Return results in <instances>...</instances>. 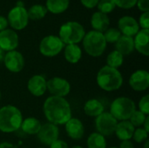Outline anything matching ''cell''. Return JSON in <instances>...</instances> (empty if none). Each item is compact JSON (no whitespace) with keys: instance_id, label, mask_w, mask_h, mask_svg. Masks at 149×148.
I'll return each instance as SVG.
<instances>
[{"instance_id":"5","label":"cell","mask_w":149,"mask_h":148,"mask_svg":"<svg viewBox=\"0 0 149 148\" xmlns=\"http://www.w3.org/2000/svg\"><path fill=\"white\" fill-rule=\"evenodd\" d=\"M82 42L85 51L93 58L101 56L104 53L107 44L103 33L96 31H90L86 33Z\"/></svg>"},{"instance_id":"35","label":"cell","mask_w":149,"mask_h":148,"mask_svg":"<svg viewBox=\"0 0 149 148\" xmlns=\"http://www.w3.org/2000/svg\"><path fill=\"white\" fill-rule=\"evenodd\" d=\"M138 24L142 29L149 30V11L144 12L141 15Z\"/></svg>"},{"instance_id":"28","label":"cell","mask_w":149,"mask_h":148,"mask_svg":"<svg viewBox=\"0 0 149 148\" xmlns=\"http://www.w3.org/2000/svg\"><path fill=\"white\" fill-rule=\"evenodd\" d=\"M123 62H124V56L116 50L111 51L107 55V65L109 67L118 69L119 67H120L123 65Z\"/></svg>"},{"instance_id":"42","label":"cell","mask_w":149,"mask_h":148,"mask_svg":"<svg viewBox=\"0 0 149 148\" xmlns=\"http://www.w3.org/2000/svg\"><path fill=\"white\" fill-rule=\"evenodd\" d=\"M144 126L143 128L148 133L149 132V118L148 117H147V119H146V120H145V122H144V124H143V126Z\"/></svg>"},{"instance_id":"44","label":"cell","mask_w":149,"mask_h":148,"mask_svg":"<svg viewBox=\"0 0 149 148\" xmlns=\"http://www.w3.org/2000/svg\"><path fill=\"white\" fill-rule=\"evenodd\" d=\"M144 148H149V142L148 140H147L145 142H144Z\"/></svg>"},{"instance_id":"30","label":"cell","mask_w":149,"mask_h":148,"mask_svg":"<svg viewBox=\"0 0 149 148\" xmlns=\"http://www.w3.org/2000/svg\"><path fill=\"white\" fill-rule=\"evenodd\" d=\"M103 35H104V38H105V40L107 43L113 44L118 41V39L121 36V33L116 28H109L103 33Z\"/></svg>"},{"instance_id":"20","label":"cell","mask_w":149,"mask_h":148,"mask_svg":"<svg viewBox=\"0 0 149 148\" xmlns=\"http://www.w3.org/2000/svg\"><path fill=\"white\" fill-rule=\"evenodd\" d=\"M135 127L130 123L129 120L120 121L115 129V134L120 140H130L133 137Z\"/></svg>"},{"instance_id":"16","label":"cell","mask_w":149,"mask_h":148,"mask_svg":"<svg viewBox=\"0 0 149 148\" xmlns=\"http://www.w3.org/2000/svg\"><path fill=\"white\" fill-rule=\"evenodd\" d=\"M118 27L120 33L125 36L134 37L140 31V26L138 22L130 16H124L120 18L118 22Z\"/></svg>"},{"instance_id":"23","label":"cell","mask_w":149,"mask_h":148,"mask_svg":"<svg viewBox=\"0 0 149 148\" xmlns=\"http://www.w3.org/2000/svg\"><path fill=\"white\" fill-rule=\"evenodd\" d=\"M41 126L42 124L38 119L34 117H28L23 120L20 128L28 135H37L41 128Z\"/></svg>"},{"instance_id":"24","label":"cell","mask_w":149,"mask_h":148,"mask_svg":"<svg viewBox=\"0 0 149 148\" xmlns=\"http://www.w3.org/2000/svg\"><path fill=\"white\" fill-rule=\"evenodd\" d=\"M64 56L67 62L77 64L82 57V50L78 44H67L64 51Z\"/></svg>"},{"instance_id":"47","label":"cell","mask_w":149,"mask_h":148,"mask_svg":"<svg viewBox=\"0 0 149 148\" xmlns=\"http://www.w3.org/2000/svg\"><path fill=\"white\" fill-rule=\"evenodd\" d=\"M0 100H1V92H0Z\"/></svg>"},{"instance_id":"21","label":"cell","mask_w":149,"mask_h":148,"mask_svg":"<svg viewBox=\"0 0 149 148\" xmlns=\"http://www.w3.org/2000/svg\"><path fill=\"white\" fill-rule=\"evenodd\" d=\"M105 112V107L102 102L97 99H88L84 105V113L89 117H98Z\"/></svg>"},{"instance_id":"45","label":"cell","mask_w":149,"mask_h":148,"mask_svg":"<svg viewBox=\"0 0 149 148\" xmlns=\"http://www.w3.org/2000/svg\"><path fill=\"white\" fill-rule=\"evenodd\" d=\"M72 148H83L82 147H80V146H73Z\"/></svg>"},{"instance_id":"11","label":"cell","mask_w":149,"mask_h":148,"mask_svg":"<svg viewBox=\"0 0 149 148\" xmlns=\"http://www.w3.org/2000/svg\"><path fill=\"white\" fill-rule=\"evenodd\" d=\"M3 64L8 71L13 73H17L24 67V58L22 53L14 50L5 53Z\"/></svg>"},{"instance_id":"10","label":"cell","mask_w":149,"mask_h":148,"mask_svg":"<svg viewBox=\"0 0 149 148\" xmlns=\"http://www.w3.org/2000/svg\"><path fill=\"white\" fill-rule=\"evenodd\" d=\"M46 88L52 96L65 98L70 93L71 85L63 78L54 77L46 82Z\"/></svg>"},{"instance_id":"15","label":"cell","mask_w":149,"mask_h":148,"mask_svg":"<svg viewBox=\"0 0 149 148\" xmlns=\"http://www.w3.org/2000/svg\"><path fill=\"white\" fill-rule=\"evenodd\" d=\"M46 79L44 76L36 74L33 75L27 83V89L29 92L35 96V97H41L43 96L47 88H46Z\"/></svg>"},{"instance_id":"29","label":"cell","mask_w":149,"mask_h":148,"mask_svg":"<svg viewBox=\"0 0 149 148\" xmlns=\"http://www.w3.org/2000/svg\"><path fill=\"white\" fill-rule=\"evenodd\" d=\"M147 115H145L143 113H141V112H140L139 110L137 111V110H135L134 112V113L131 115V117H130V123L134 126V127H141V126H143V124H144V122H145V120H146V119H147Z\"/></svg>"},{"instance_id":"31","label":"cell","mask_w":149,"mask_h":148,"mask_svg":"<svg viewBox=\"0 0 149 148\" xmlns=\"http://www.w3.org/2000/svg\"><path fill=\"white\" fill-rule=\"evenodd\" d=\"M97 7L100 12L107 15V13H110L114 10L115 3L113 0H100Z\"/></svg>"},{"instance_id":"33","label":"cell","mask_w":149,"mask_h":148,"mask_svg":"<svg viewBox=\"0 0 149 148\" xmlns=\"http://www.w3.org/2000/svg\"><path fill=\"white\" fill-rule=\"evenodd\" d=\"M139 111L143 113L145 115L149 114V95L147 94L143 96L139 101Z\"/></svg>"},{"instance_id":"40","label":"cell","mask_w":149,"mask_h":148,"mask_svg":"<svg viewBox=\"0 0 149 148\" xmlns=\"http://www.w3.org/2000/svg\"><path fill=\"white\" fill-rule=\"evenodd\" d=\"M8 24H8L7 19H6L4 17L0 16V31H2L7 29Z\"/></svg>"},{"instance_id":"32","label":"cell","mask_w":149,"mask_h":148,"mask_svg":"<svg viewBox=\"0 0 149 148\" xmlns=\"http://www.w3.org/2000/svg\"><path fill=\"white\" fill-rule=\"evenodd\" d=\"M132 139L136 143H144L148 139V133L142 127H137V129L134 130Z\"/></svg>"},{"instance_id":"48","label":"cell","mask_w":149,"mask_h":148,"mask_svg":"<svg viewBox=\"0 0 149 148\" xmlns=\"http://www.w3.org/2000/svg\"><path fill=\"white\" fill-rule=\"evenodd\" d=\"M39 148H43V147H39Z\"/></svg>"},{"instance_id":"17","label":"cell","mask_w":149,"mask_h":148,"mask_svg":"<svg viewBox=\"0 0 149 148\" xmlns=\"http://www.w3.org/2000/svg\"><path fill=\"white\" fill-rule=\"evenodd\" d=\"M65 132L69 138L79 140L84 137L85 127L83 123L77 118H71L65 124Z\"/></svg>"},{"instance_id":"39","label":"cell","mask_w":149,"mask_h":148,"mask_svg":"<svg viewBox=\"0 0 149 148\" xmlns=\"http://www.w3.org/2000/svg\"><path fill=\"white\" fill-rule=\"evenodd\" d=\"M119 148H134V145L131 140H122Z\"/></svg>"},{"instance_id":"13","label":"cell","mask_w":149,"mask_h":148,"mask_svg":"<svg viewBox=\"0 0 149 148\" xmlns=\"http://www.w3.org/2000/svg\"><path fill=\"white\" fill-rule=\"evenodd\" d=\"M129 85L135 92H143L149 87V73L146 70H137L129 78Z\"/></svg>"},{"instance_id":"36","label":"cell","mask_w":149,"mask_h":148,"mask_svg":"<svg viewBox=\"0 0 149 148\" xmlns=\"http://www.w3.org/2000/svg\"><path fill=\"white\" fill-rule=\"evenodd\" d=\"M136 4L141 11L147 12L149 10V0H137Z\"/></svg>"},{"instance_id":"9","label":"cell","mask_w":149,"mask_h":148,"mask_svg":"<svg viewBox=\"0 0 149 148\" xmlns=\"http://www.w3.org/2000/svg\"><path fill=\"white\" fill-rule=\"evenodd\" d=\"M7 21L11 28L16 31L24 29L29 22L27 10L24 6H15L10 10Z\"/></svg>"},{"instance_id":"34","label":"cell","mask_w":149,"mask_h":148,"mask_svg":"<svg viewBox=\"0 0 149 148\" xmlns=\"http://www.w3.org/2000/svg\"><path fill=\"white\" fill-rule=\"evenodd\" d=\"M115 6L122 9H131L135 6L137 0H113Z\"/></svg>"},{"instance_id":"46","label":"cell","mask_w":149,"mask_h":148,"mask_svg":"<svg viewBox=\"0 0 149 148\" xmlns=\"http://www.w3.org/2000/svg\"><path fill=\"white\" fill-rule=\"evenodd\" d=\"M109 148H119V147H111Z\"/></svg>"},{"instance_id":"37","label":"cell","mask_w":149,"mask_h":148,"mask_svg":"<svg viewBox=\"0 0 149 148\" xmlns=\"http://www.w3.org/2000/svg\"><path fill=\"white\" fill-rule=\"evenodd\" d=\"M99 1L100 0H80L83 6H85L86 8H88V9H93L95 6H97Z\"/></svg>"},{"instance_id":"6","label":"cell","mask_w":149,"mask_h":148,"mask_svg":"<svg viewBox=\"0 0 149 148\" xmlns=\"http://www.w3.org/2000/svg\"><path fill=\"white\" fill-rule=\"evenodd\" d=\"M136 110L135 103L128 97H119L110 106V113L118 120H128Z\"/></svg>"},{"instance_id":"2","label":"cell","mask_w":149,"mask_h":148,"mask_svg":"<svg viewBox=\"0 0 149 148\" xmlns=\"http://www.w3.org/2000/svg\"><path fill=\"white\" fill-rule=\"evenodd\" d=\"M97 85L106 92L119 90L123 85V76L118 69L107 65L100 68L96 77Z\"/></svg>"},{"instance_id":"8","label":"cell","mask_w":149,"mask_h":148,"mask_svg":"<svg viewBox=\"0 0 149 148\" xmlns=\"http://www.w3.org/2000/svg\"><path fill=\"white\" fill-rule=\"evenodd\" d=\"M117 124L118 120L107 112L102 113L100 115L96 117L95 120V127L97 133L104 137H109L114 134Z\"/></svg>"},{"instance_id":"41","label":"cell","mask_w":149,"mask_h":148,"mask_svg":"<svg viewBox=\"0 0 149 148\" xmlns=\"http://www.w3.org/2000/svg\"><path fill=\"white\" fill-rule=\"evenodd\" d=\"M0 148H16V147L8 142H3L0 144Z\"/></svg>"},{"instance_id":"27","label":"cell","mask_w":149,"mask_h":148,"mask_svg":"<svg viewBox=\"0 0 149 148\" xmlns=\"http://www.w3.org/2000/svg\"><path fill=\"white\" fill-rule=\"evenodd\" d=\"M47 9L42 4H34L28 10V17L31 20H39L45 17L47 13Z\"/></svg>"},{"instance_id":"3","label":"cell","mask_w":149,"mask_h":148,"mask_svg":"<svg viewBox=\"0 0 149 148\" xmlns=\"http://www.w3.org/2000/svg\"><path fill=\"white\" fill-rule=\"evenodd\" d=\"M23 122L21 111L12 106L7 105L0 108V131L10 133L17 131Z\"/></svg>"},{"instance_id":"19","label":"cell","mask_w":149,"mask_h":148,"mask_svg":"<svg viewBox=\"0 0 149 148\" xmlns=\"http://www.w3.org/2000/svg\"><path fill=\"white\" fill-rule=\"evenodd\" d=\"M110 24L109 17L107 14H104L100 11L94 12L91 17V25L93 28V31L99 32H105Z\"/></svg>"},{"instance_id":"26","label":"cell","mask_w":149,"mask_h":148,"mask_svg":"<svg viewBox=\"0 0 149 148\" xmlns=\"http://www.w3.org/2000/svg\"><path fill=\"white\" fill-rule=\"evenodd\" d=\"M86 146L87 148H107L106 137L97 132L93 133L87 138Z\"/></svg>"},{"instance_id":"43","label":"cell","mask_w":149,"mask_h":148,"mask_svg":"<svg viewBox=\"0 0 149 148\" xmlns=\"http://www.w3.org/2000/svg\"><path fill=\"white\" fill-rule=\"evenodd\" d=\"M5 56V51H3L1 48H0V63L3 62V58Z\"/></svg>"},{"instance_id":"22","label":"cell","mask_w":149,"mask_h":148,"mask_svg":"<svg viewBox=\"0 0 149 148\" xmlns=\"http://www.w3.org/2000/svg\"><path fill=\"white\" fill-rule=\"evenodd\" d=\"M115 48L116 51H118L123 56L131 54L134 50V38L121 35L118 41L115 43Z\"/></svg>"},{"instance_id":"12","label":"cell","mask_w":149,"mask_h":148,"mask_svg":"<svg viewBox=\"0 0 149 148\" xmlns=\"http://www.w3.org/2000/svg\"><path fill=\"white\" fill-rule=\"evenodd\" d=\"M37 135L42 144L45 146H50L52 143L58 140L59 129L58 126L47 122L41 126V128Z\"/></svg>"},{"instance_id":"7","label":"cell","mask_w":149,"mask_h":148,"mask_svg":"<svg viewBox=\"0 0 149 148\" xmlns=\"http://www.w3.org/2000/svg\"><path fill=\"white\" fill-rule=\"evenodd\" d=\"M64 43L61 39L55 35H49L45 37L39 44L40 53L48 58L57 56L64 49Z\"/></svg>"},{"instance_id":"14","label":"cell","mask_w":149,"mask_h":148,"mask_svg":"<svg viewBox=\"0 0 149 148\" xmlns=\"http://www.w3.org/2000/svg\"><path fill=\"white\" fill-rule=\"evenodd\" d=\"M18 46V35L11 29H5L0 31V48L5 51H14Z\"/></svg>"},{"instance_id":"18","label":"cell","mask_w":149,"mask_h":148,"mask_svg":"<svg viewBox=\"0 0 149 148\" xmlns=\"http://www.w3.org/2000/svg\"><path fill=\"white\" fill-rule=\"evenodd\" d=\"M134 49L144 56L149 55V30H140L134 38Z\"/></svg>"},{"instance_id":"38","label":"cell","mask_w":149,"mask_h":148,"mask_svg":"<svg viewBox=\"0 0 149 148\" xmlns=\"http://www.w3.org/2000/svg\"><path fill=\"white\" fill-rule=\"evenodd\" d=\"M49 147H50V148H68V145L64 140H57L56 141L52 143Z\"/></svg>"},{"instance_id":"4","label":"cell","mask_w":149,"mask_h":148,"mask_svg":"<svg viewBox=\"0 0 149 148\" xmlns=\"http://www.w3.org/2000/svg\"><path fill=\"white\" fill-rule=\"evenodd\" d=\"M86 35L84 27L76 21H69L63 24L58 31V38L64 44H78Z\"/></svg>"},{"instance_id":"25","label":"cell","mask_w":149,"mask_h":148,"mask_svg":"<svg viewBox=\"0 0 149 148\" xmlns=\"http://www.w3.org/2000/svg\"><path fill=\"white\" fill-rule=\"evenodd\" d=\"M70 0H46V9L53 14L65 12L69 7Z\"/></svg>"},{"instance_id":"1","label":"cell","mask_w":149,"mask_h":148,"mask_svg":"<svg viewBox=\"0 0 149 148\" xmlns=\"http://www.w3.org/2000/svg\"><path fill=\"white\" fill-rule=\"evenodd\" d=\"M44 115L49 123L65 125L72 118V108L65 98L51 96L44 102Z\"/></svg>"}]
</instances>
